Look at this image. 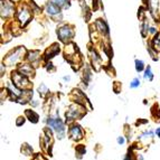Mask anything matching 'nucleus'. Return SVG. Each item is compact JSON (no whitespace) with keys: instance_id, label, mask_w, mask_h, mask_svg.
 I'll list each match as a JSON object with an SVG mask.
<instances>
[{"instance_id":"obj_1","label":"nucleus","mask_w":160,"mask_h":160,"mask_svg":"<svg viewBox=\"0 0 160 160\" xmlns=\"http://www.w3.org/2000/svg\"><path fill=\"white\" fill-rule=\"evenodd\" d=\"M48 124L56 131L59 138H63V136H64V126H63V122L59 119H49Z\"/></svg>"},{"instance_id":"obj_2","label":"nucleus","mask_w":160,"mask_h":160,"mask_svg":"<svg viewBox=\"0 0 160 160\" xmlns=\"http://www.w3.org/2000/svg\"><path fill=\"white\" fill-rule=\"evenodd\" d=\"M71 136L74 139L82 138V131H81L80 127H73V128L71 129Z\"/></svg>"},{"instance_id":"obj_3","label":"nucleus","mask_w":160,"mask_h":160,"mask_svg":"<svg viewBox=\"0 0 160 160\" xmlns=\"http://www.w3.org/2000/svg\"><path fill=\"white\" fill-rule=\"evenodd\" d=\"M75 105L74 107H72L71 109H69V111H68V113H67V118H71V119H75L76 117H78L80 115V110H75Z\"/></svg>"},{"instance_id":"obj_4","label":"nucleus","mask_w":160,"mask_h":160,"mask_svg":"<svg viewBox=\"0 0 160 160\" xmlns=\"http://www.w3.org/2000/svg\"><path fill=\"white\" fill-rule=\"evenodd\" d=\"M47 10H48V12L52 13V15H54V13H57L59 11L58 8H57L56 6H54V5H49V6H48Z\"/></svg>"},{"instance_id":"obj_5","label":"nucleus","mask_w":160,"mask_h":160,"mask_svg":"<svg viewBox=\"0 0 160 160\" xmlns=\"http://www.w3.org/2000/svg\"><path fill=\"white\" fill-rule=\"evenodd\" d=\"M26 114L28 115V117H29V120H30V121L32 120V122H36V121H37L38 115H37V114H35L34 112H30V111H27Z\"/></svg>"},{"instance_id":"obj_6","label":"nucleus","mask_w":160,"mask_h":160,"mask_svg":"<svg viewBox=\"0 0 160 160\" xmlns=\"http://www.w3.org/2000/svg\"><path fill=\"white\" fill-rule=\"evenodd\" d=\"M144 78H148V80H151V78H152V74H151V71H150V68H148L147 71H146V75H144Z\"/></svg>"},{"instance_id":"obj_7","label":"nucleus","mask_w":160,"mask_h":160,"mask_svg":"<svg viewBox=\"0 0 160 160\" xmlns=\"http://www.w3.org/2000/svg\"><path fill=\"white\" fill-rule=\"evenodd\" d=\"M143 68V63L141 61H137V69L138 71H141Z\"/></svg>"},{"instance_id":"obj_8","label":"nucleus","mask_w":160,"mask_h":160,"mask_svg":"<svg viewBox=\"0 0 160 160\" xmlns=\"http://www.w3.org/2000/svg\"><path fill=\"white\" fill-rule=\"evenodd\" d=\"M139 84H140L139 80H133L131 83V88H137V86H139Z\"/></svg>"},{"instance_id":"obj_9","label":"nucleus","mask_w":160,"mask_h":160,"mask_svg":"<svg viewBox=\"0 0 160 160\" xmlns=\"http://www.w3.org/2000/svg\"><path fill=\"white\" fill-rule=\"evenodd\" d=\"M53 2L55 3V5H58V6H62L65 3V0H53Z\"/></svg>"},{"instance_id":"obj_10","label":"nucleus","mask_w":160,"mask_h":160,"mask_svg":"<svg viewBox=\"0 0 160 160\" xmlns=\"http://www.w3.org/2000/svg\"><path fill=\"white\" fill-rule=\"evenodd\" d=\"M118 142H119V143H123V142H124V139H123L122 137H121V138H118Z\"/></svg>"},{"instance_id":"obj_11","label":"nucleus","mask_w":160,"mask_h":160,"mask_svg":"<svg viewBox=\"0 0 160 160\" xmlns=\"http://www.w3.org/2000/svg\"><path fill=\"white\" fill-rule=\"evenodd\" d=\"M157 134L160 137V129H158V130H157Z\"/></svg>"}]
</instances>
